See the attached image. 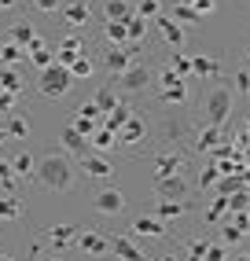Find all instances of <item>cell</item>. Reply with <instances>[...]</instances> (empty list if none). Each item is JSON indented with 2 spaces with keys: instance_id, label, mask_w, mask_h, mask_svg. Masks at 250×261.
I'll list each match as a JSON object with an SVG mask.
<instances>
[{
  "instance_id": "60d3db41",
  "label": "cell",
  "mask_w": 250,
  "mask_h": 261,
  "mask_svg": "<svg viewBox=\"0 0 250 261\" xmlns=\"http://www.w3.org/2000/svg\"><path fill=\"white\" fill-rule=\"evenodd\" d=\"M70 125H74V129H78L81 136H92V133L99 129V121H92V118H81V114H78L74 121H70Z\"/></svg>"
},
{
  "instance_id": "11a10c76",
  "label": "cell",
  "mask_w": 250,
  "mask_h": 261,
  "mask_svg": "<svg viewBox=\"0 0 250 261\" xmlns=\"http://www.w3.org/2000/svg\"><path fill=\"white\" fill-rule=\"evenodd\" d=\"M15 4H19V0H0V11H11Z\"/></svg>"
},
{
  "instance_id": "f907efd6",
  "label": "cell",
  "mask_w": 250,
  "mask_h": 261,
  "mask_svg": "<svg viewBox=\"0 0 250 261\" xmlns=\"http://www.w3.org/2000/svg\"><path fill=\"white\" fill-rule=\"evenodd\" d=\"M206 247H210V243H206V239H195V243H191V247H188V250H191V261H203V254H206Z\"/></svg>"
},
{
  "instance_id": "db71d44e",
  "label": "cell",
  "mask_w": 250,
  "mask_h": 261,
  "mask_svg": "<svg viewBox=\"0 0 250 261\" xmlns=\"http://www.w3.org/2000/svg\"><path fill=\"white\" fill-rule=\"evenodd\" d=\"M177 133H181V121H166V140H177Z\"/></svg>"
},
{
  "instance_id": "94428289",
  "label": "cell",
  "mask_w": 250,
  "mask_h": 261,
  "mask_svg": "<svg viewBox=\"0 0 250 261\" xmlns=\"http://www.w3.org/2000/svg\"><path fill=\"white\" fill-rule=\"evenodd\" d=\"M243 4H246V11H250V0H243Z\"/></svg>"
},
{
  "instance_id": "d6986e66",
  "label": "cell",
  "mask_w": 250,
  "mask_h": 261,
  "mask_svg": "<svg viewBox=\"0 0 250 261\" xmlns=\"http://www.w3.org/2000/svg\"><path fill=\"white\" fill-rule=\"evenodd\" d=\"M133 236H155L158 239V236H166V221H158L155 214L151 217H136L133 221Z\"/></svg>"
},
{
  "instance_id": "680465c9",
  "label": "cell",
  "mask_w": 250,
  "mask_h": 261,
  "mask_svg": "<svg viewBox=\"0 0 250 261\" xmlns=\"http://www.w3.org/2000/svg\"><path fill=\"white\" fill-rule=\"evenodd\" d=\"M236 261H250V254H236Z\"/></svg>"
},
{
  "instance_id": "1f68e13d",
  "label": "cell",
  "mask_w": 250,
  "mask_h": 261,
  "mask_svg": "<svg viewBox=\"0 0 250 261\" xmlns=\"http://www.w3.org/2000/svg\"><path fill=\"white\" fill-rule=\"evenodd\" d=\"M0 89L4 92H15V96H22V77L11 70V66H4V70H0Z\"/></svg>"
},
{
  "instance_id": "7bdbcfd3",
  "label": "cell",
  "mask_w": 250,
  "mask_h": 261,
  "mask_svg": "<svg viewBox=\"0 0 250 261\" xmlns=\"http://www.w3.org/2000/svg\"><path fill=\"white\" fill-rule=\"evenodd\" d=\"M136 15H144V19H155L158 15V0H140V8H133Z\"/></svg>"
},
{
  "instance_id": "6f0895ef",
  "label": "cell",
  "mask_w": 250,
  "mask_h": 261,
  "mask_svg": "<svg viewBox=\"0 0 250 261\" xmlns=\"http://www.w3.org/2000/svg\"><path fill=\"white\" fill-rule=\"evenodd\" d=\"M162 261H181V257H177V254H166V257H162Z\"/></svg>"
},
{
  "instance_id": "d590c367",
  "label": "cell",
  "mask_w": 250,
  "mask_h": 261,
  "mask_svg": "<svg viewBox=\"0 0 250 261\" xmlns=\"http://www.w3.org/2000/svg\"><path fill=\"white\" fill-rule=\"evenodd\" d=\"M30 136V121L26 118H11L8 121V140H26Z\"/></svg>"
},
{
  "instance_id": "277c9868",
  "label": "cell",
  "mask_w": 250,
  "mask_h": 261,
  "mask_svg": "<svg viewBox=\"0 0 250 261\" xmlns=\"http://www.w3.org/2000/svg\"><path fill=\"white\" fill-rule=\"evenodd\" d=\"M151 81H155V74L147 70L144 63H129V66H125V70L114 77V85H118L121 92H144Z\"/></svg>"
},
{
  "instance_id": "3957f363",
  "label": "cell",
  "mask_w": 250,
  "mask_h": 261,
  "mask_svg": "<svg viewBox=\"0 0 250 261\" xmlns=\"http://www.w3.org/2000/svg\"><path fill=\"white\" fill-rule=\"evenodd\" d=\"M232 103H236V96H232L228 85H213L206 92V121L210 125H224L232 114Z\"/></svg>"
},
{
  "instance_id": "74e56055",
  "label": "cell",
  "mask_w": 250,
  "mask_h": 261,
  "mask_svg": "<svg viewBox=\"0 0 250 261\" xmlns=\"http://www.w3.org/2000/svg\"><path fill=\"white\" fill-rule=\"evenodd\" d=\"M181 4H188L191 11H199V19H210V15L217 11V0H181Z\"/></svg>"
},
{
  "instance_id": "681fc988",
  "label": "cell",
  "mask_w": 250,
  "mask_h": 261,
  "mask_svg": "<svg viewBox=\"0 0 250 261\" xmlns=\"http://www.w3.org/2000/svg\"><path fill=\"white\" fill-rule=\"evenodd\" d=\"M217 173H221L217 166H210V169L203 173V177H199V188H213V184H217Z\"/></svg>"
},
{
  "instance_id": "d6a6232c",
  "label": "cell",
  "mask_w": 250,
  "mask_h": 261,
  "mask_svg": "<svg viewBox=\"0 0 250 261\" xmlns=\"http://www.w3.org/2000/svg\"><path fill=\"white\" fill-rule=\"evenodd\" d=\"M103 15H107V19H129V15H133V4H125V0H107V4H103Z\"/></svg>"
},
{
  "instance_id": "f1b7e54d",
  "label": "cell",
  "mask_w": 250,
  "mask_h": 261,
  "mask_svg": "<svg viewBox=\"0 0 250 261\" xmlns=\"http://www.w3.org/2000/svg\"><path fill=\"white\" fill-rule=\"evenodd\" d=\"M162 103H169V107H181V103H188V89H184V81L166 85V89H162Z\"/></svg>"
},
{
  "instance_id": "603a6c76",
  "label": "cell",
  "mask_w": 250,
  "mask_h": 261,
  "mask_svg": "<svg viewBox=\"0 0 250 261\" xmlns=\"http://www.w3.org/2000/svg\"><path fill=\"white\" fill-rule=\"evenodd\" d=\"M213 147H221V125H210L195 136V151H213Z\"/></svg>"
},
{
  "instance_id": "6125c7cd",
  "label": "cell",
  "mask_w": 250,
  "mask_h": 261,
  "mask_svg": "<svg viewBox=\"0 0 250 261\" xmlns=\"http://www.w3.org/2000/svg\"><path fill=\"white\" fill-rule=\"evenodd\" d=\"M246 63H250V48H246Z\"/></svg>"
},
{
  "instance_id": "816d5d0a",
  "label": "cell",
  "mask_w": 250,
  "mask_h": 261,
  "mask_svg": "<svg viewBox=\"0 0 250 261\" xmlns=\"http://www.w3.org/2000/svg\"><path fill=\"white\" fill-rule=\"evenodd\" d=\"M236 89H239L243 96H250V70H239V74H236Z\"/></svg>"
},
{
  "instance_id": "484cf974",
  "label": "cell",
  "mask_w": 250,
  "mask_h": 261,
  "mask_svg": "<svg viewBox=\"0 0 250 261\" xmlns=\"http://www.w3.org/2000/svg\"><path fill=\"white\" fill-rule=\"evenodd\" d=\"M26 56V48H19L15 41H0V66H15V63H22Z\"/></svg>"
},
{
  "instance_id": "836d02e7",
  "label": "cell",
  "mask_w": 250,
  "mask_h": 261,
  "mask_svg": "<svg viewBox=\"0 0 250 261\" xmlns=\"http://www.w3.org/2000/svg\"><path fill=\"white\" fill-rule=\"evenodd\" d=\"M92 103H96V111H99V114H107V111H114V107H118V96H114L111 89H99V92L92 96Z\"/></svg>"
},
{
  "instance_id": "f546056e",
  "label": "cell",
  "mask_w": 250,
  "mask_h": 261,
  "mask_svg": "<svg viewBox=\"0 0 250 261\" xmlns=\"http://www.w3.org/2000/svg\"><path fill=\"white\" fill-rule=\"evenodd\" d=\"M191 74H199V77H217L221 66L213 63V59H206V56H195V59H191Z\"/></svg>"
},
{
  "instance_id": "f35d334b",
  "label": "cell",
  "mask_w": 250,
  "mask_h": 261,
  "mask_svg": "<svg viewBox=\"0 0 250 261\" xmlns=\"http://www.w3.org/2000/svg\"><path fill=\"white\" fill-rule=\"evenodd\" d=\"M22 210H19V199L15 195H8V199H0V221H11V217H19Z\"/></svg>"
},
{
  "instance_id": "ffe728a7",
  "label": "cell",
  "mask_w": 250,
  "mask_h": 261,
  "mask_svg": "<svg viewBox=\"0 0 250 261\" xmlns=\"http://www.w3.org/2000/svg\"><path fill=\"white\" fill-rule=\"evenodd\" d=\"M63 147L81 159V154H88V136H81L74 125H66V129H63Z\"/></svg>"
},
{
  "instance_id": "9a60e30c",
  "label": "cell",
  "mask_w": 250,
  "mask_h": 261,
  "mask_svg": "<svg viewBox=\"0 0 250 261\" xmlns=\"http://www.w3.org/2000/svg\"><path fill=\"white\" fill-rule=\"evenodd\" d=\"M85 51V41L81 37H63L59 41V48H56V63H63V66H70L78 56Z\"/></svg>"
},
{
  "instance_id": "8fae6325",
  "label": "cell",
  "mask_w": 250,
  "mask_h": 261,
  "mask_svg": "<svg viewBox=\"0 0 250 261\" xmlns=\"http://www.w3.org/2000/svg\"><path fill=\"white\" fill-rule=\"evenodd\" d=\"M181 166H184V159H181L177 151H158V154H155V180L181 173Z\"/></svg>"
},
{
  "instance_id": "30bf717a",
  "label": "cell",
  "mask_w": 250,
  "mask_h": 261,
  "mask_svg": "<svg viewBox=\"0 0 250 261\" xmlns=\"http://www.w3.org/2000/svg\"><path fill=\"white\" fill-rule=\"evenodd\" d=\"M81 173L85 177H99V180H111L114 177V166L103 159V154H85L81 159Z\"/></svg>"
},
{
  "instance_id": "d4e9b609",
  "label": "cell",
  "mask_w": 250,
  "mask_h": 261,
  "mask_svg": "<svg viewBox=\"0 0 250 261\" xmlns=\"http://www.w3.org/2000/svg\"><path fill=\"white\" fill-rule=\"evenodd\" d=\"M125 33H129V44H136V41H144V33H147V19L144 15H129V19H125Z\"/></svg>"
},
{
  "instance_id": "c3c4849f",
  "label": "cell",
  "mask_w": 250,
  "mask_h": 261,
  "mask_svg": "<svg viewBox=\"0 0 250 261\" xmlns=\"http://www.w3.org/2000/svg\"><path fill=\"white\" fill-rule=\"evenodd\" d=\"M15 99H19L15 92H4V89H0V114H11V107H15Z\"/></svg>"
},
{
  "instance_id": "f5cc1de1",
  "label": "cell",
  "mask_w": 250,
  "mask_h": 261,
  "mask_svg": "<svg viewBox=\"0 0 250 261\" xmlns=\"http://www.w3.org/2000/svg\"><path fill=\"white\" fill-rule=\"evenodd\" d=\"M81 118H92V121H99V111H96V103H85V107L78 111Z\"/></svg>"
},
{
  "instance_id": "be15d7a7",
  "label": "cell",
  "mask_w": 250,
  "mask_h": 261,
  "mask_svg": "<svg viewBox=\"0 0 250 261\" xmlns=\"http://www.w3.org/2000/svg\"><path fill=\"white\" fill-rule=\"evenodd\" d=\"M0 261H11V257H0Z\"/></svg>"
},
{
  "instance_id": "4dcf8cb0",
  "label": "cell",
  "mask_w": 250,
  "mask_h": 261,
  "mask_svg": "<svg viewBox=\"0 0 250 261\" xmlns=\"http://www.w3.org/2000/svg\"><path fill=\"white\" fill-rule=\"evenodd\" d=\"M107 41H114V44H129V33H125V19H107Z\"/></svg>"
},
{
  "instance_id": "e0dca14e",
  "label": "cell",
  "mask_w": 250,
  "mask_h": 261,
  "mask_svg": "<svg viewBox=\"0 0 250 261\" xmlns=\"http://www.w3.org/2000/svg\"><path fill=\"white\" fill-rule=\"evenodd\" d=\"M26 56L33 59V66H37V70H44V66H52V63H56V51H52L41 37H33V44L26 48Z\"/></svg>"
},
{
  "instance_id": "9f6ffc18",
  "label": "cell",
  "mask_w": 250,
  "mask_h": 261,
  "mask_svg": "<svg viewBox=\"0 0 250 261\" xmlns=\"http://www.w3.org/2000/svg\"><path fill=\"white\" fill-rule=\"evenodd\" d=\"M8 144V129H0V147H4Z\"/></svg>"
},
{
  "instance_id": "52a82bcc",
  "label": "cell",
  "mask_w": 250,
  "mask_h": 261,
  "mask_svg": "<svg viewBox=\"0 0 250 261\" xmlns=\"http://www.w3.org/2000/svg\"><path fill=\"white\" fill-rule=\"evenodd\" d=\"M92 206H96V214H121L125 210V195H121V191L118 188H103V191H96V195H92Z\"/></svg>"
},
{
  "instance_id": "e575fe53",
  "label": "cell",
  "mask_w": 250,
  "mask_h": 261,
  "mask_svg": "<svg viewBox=\"0 0 250 261\" xmlns=\"http://www.w3.org/2000/svg\"><path fill=\"white\" fill-rule=\"evenodd\" d=\"M169 15H173L177 22H188V26H195V22H199V11H191L188 4H181V0H177V4L169 8Z\"/></svg>"
},
{
  "instance_id": "b9f144b4",
  "label": "cell",
  "mask_w": 250,
  "mask_h": 261,
  "mask_svg": "<svg viewBox=\"0 0 250 261\" xmlns=\"http://www.w3.org/2000/svg\"><path fill=\"white\" fill-rule=\"evenodd\" d=\"M173 70L181 74V77H188V74H191V59L184 56V51H173Z\"/></svg>"
},
{
  "instance_id": "cb8c5ba5",
  "label": "cell",
  "mask_w": 250,
  "mask_h": 261,
  "mask_svg": "<svg viewBox=\"0 0 250 261\" xmlns=\"http://www.w3.org/2000/svg\"><path fill=\"white\" fill-rule=\"evenodd\" d=\"M114 144H118V133H111V129L99 125V129L92 133V140H88V151H111Z\"/></svg>"
},
{
  "instance_id": "ab89813d",
  "label": "cell",
  "mask_w": 250,
  "mask_h": 261,
  "mask_svg": "<svg viewBox=\"0 0 250 261\" xmlns=\"http://www.w3.org/2000/svg\"><path fill=\"white\" fill-rule=\"evenodd\" d=\"M221 236H224L228 247H236V243H243V236H246V232L239 228V224H228V221H224V224H221Z\"/></svg>"
},
{
  "instance_id": "7402d4cb",
  "label": "cell",
  "mask_w": 250,
  "mask_h": 261,
  "mask_svg": "<svg viewBox=\"0 0 250 261\" xmlns=\"http://www.w3.org/2000/svg\"><path fill=\"white\" fill-rule=\"evenodd\" d=\"M48 239H52V247H56V254H59V250L70 247V243H78V228L74 224H59V228L48 232Z\"/></svg>"
},
{
  "instance_id": "bcb514c9",
  "label": "cell",
  "mask_w": 250,
  "mask_h": 261,
  "mask_svg": "<svg viewBox=\"0 0 250 261\" xmlns=\"http://www.w3.org/2000/svg\"><path fill=\"white\" fill-rule=\"evenodd\" d=\"M224 206H228V195H217V199H213V206H210V214H206V217H210V221H217V217L224 214Z\"/></svg>"
},
{
  "instance_id": "5b68a950",
  "label": "cell",
  "mask_w": 250,
  "mask_h": 261,
  "mask_svg": "<svg viewBox=\"0 0 250 261\" xmlns=\"http://www.w3.org/2000/svg\"><path fill=\"white\" fill-rule=\"evenodd\" d=\"M133 56H136V44H114V48H107V56H103V66H107V74L111 77H118L125 66L133 63Z\"/></svg>"
},
{
  "instance_id": "f6af8a7d",
  "label": "cell",
  "mask_w": 250,
  "mask_h": 261,
  "mask_svg": "<svg viewBox=\"0 0 250 261\" xmlns=\"http://www.w3.org/2000/svg\"><path fill=\"white\" fill-rule=\"evenodd\" d=\"M246 206H250V199H246V191H239V195H232V199H228V210H236V214H243Z\"/></svg>"
},
{
  "instance_id": "6da1fadb",
  "label": "cell",
  "mask_w": 250,
  "mask_h": 261,
  "mask_svg": "<svg viewBox=\"0 0 250 261\" xmlns=\"http://www.w3.org/2000/svg\"><path fill=\"white\" fill-rule=\"evenodd\" d=\"M44 188H52L56 195H66V191H74V162H70V154L56 151V154H44L37 159V173H33Z\"/></svg>"
},
{
  "instance_id": "8d00e7d4",
  "label": "cell",
  "mask_w": 250,
  "mask_h": 261,
  "mask_svg": "<svg viewBox=\"0 0 250 261\" xmlns=\"http://www.w3.org/2000/svg\"><path fill=\"white\" fill-rule=\"evenodd\" d=\"M0 184H4V191H15V188H19L15 169H11V159H0Z\"/></svg>"
},
{
  "instance_id": "7c38bea8",
  "label": "cell",
  "mask_w": 250,
  "mask_h": 261,
  "mask_svg": "<svg viewBox=\"0 0 250 261\" xmlns=\"http://www.w3.org/2000/svg\"><path fill=\"white\" fill-rule=\"evenodd\" d=\"M111 250L121 257V261H147L144 247H136L133 239H125V236H111Z\"/></svg>"
},
{
  "instance_id": "2e32d148",
  "label": "cell",
  "mask_w": 250,
  "mask_h": 261,
  "mask_svg": "<svg viewBox=\"0 0 250 261\" xmlns=\"http://www.w3.org/2000/svg\"><path fill=\"white\" fill-rule=\"evenodd\" d=\"M78 247H81L85 254L99 257V254L111 250V239H103V236H96V232H78Z\"/></svg>"
},
{
  "instance_id": "7a4b0ae2",
  "label": "cell",
  "mask_w": 250,
  "mask_h": 261,
  "mask_svg": "<svg viewBox=\"0 0 250 261\" xmlns=\"http://www.w3.org/2000/svg\"><path fill=\"white\" fill-rule=\"evenodd\" d=\"M70 85H74V77H70V70L63 63H52V66H44L41 70V77H37V89H41V96H48V99H59V96H66L70 92Z\"/></svg>"
},
{
  "instance_id": "9c48e42d",
  "label": "cell",
  "mask_w": 250,
  "mask_h": 261,
  "mask_svg": "<svg viewBox=\"0 0 250 261\" xmlns=\"http://www.w3.org/2000/svg\"><path fill=\"white\" fill-rule=\"evenodd\" d=\"M155 191H158V199H184L188 195V180L181 177V173H173V177H158Z\"/></svg>"
},
{
  "instance_id": "4fadbf2b",
  "label": "cell",
  "mask_w": 250,
  "mask_h": 261,
  "mask_svg": "<svg viewBox=\"0 0 250 261\" xmlns=\"http://www.w3.org/2000/svg\"><path fill=\"white\" fill-rule=\"evenodd\" d=\"M155 22H158V33H162L173 48H184V30H181V22H177L173 15H155Z\"/></svg>"
},
{
  "instance_id": "4316f807",
  "label": "cell",
  "mask_w": 250,
  "mask_h": 261,
  "mask_svg": "<svg viewBox=\"0 0 250 261\" xmlns=\"http://www.w3.org/2000/svg\"><path fill=\"white\" fill-rule=\"evenodd\" d=\"M66 70H70V77H74V81H85V77H92V70H96V63H92V59H88L85 51H81V56H78L74 63H70Z\"/></svg>"
},
{
  "instance_id": "ac0fdd59",
  "label": "cell",
  "mask_w": 250,
  "mask_h": 261,
  "mask_svg": "<svg viewBox=\"0 0 250 261\" xmlns=\"http://www.w3.org/2000/svg\"><path fill=\"white\" fill-rule=\"evenodd\" d=\"M129 118H133V107H129V103H118L114 111H107V118H99V125H103V129H111V133H118Z\"/></svg>"
},
{
  "instance_id": "8992f818",
  "label": "cell",
  "mask_w": 250,
  "mask_h": 261,
  "mask_svg": "<svg viewBox=\"0 0 250 261\" xmlns=\"http://www.w3.org/2000/svg\"><path fill=\"white\" fill-rule=\"evenodd\" d=\"M63 22L74 26V30H85L92 22V8H88V0H63Z\"/></svg>"
},
{
  "instance_id": "91938a15",
  "label": "cell",
  "mask_w": 250,
  "mask_h": 261,
  "mask_svg": "<svg viewBox=\"0 0 250 261\" xmlns=\"http://www.w3.org/2000/svg\"><path fill=\"white\" fill-rule=\"evenodd\" d=\"M48 261H66V257H59V254H52V257H48Z\"/></svg>"
},
{
  "instance_id": "44dd1931",
  "label": "cell",
  "mask_w": 250,
  "mask_h": 261,
  "mask_svg": "<svg viewBox=\"0 0 250 261\" xmlns=\"http://www.w3.org/2000/svg\"><path fill=\"white\" fill-rule=\"evenodd\" d=\"M11 169H15V177H19V180H26V177L37 173V159H33L30 151H19V154H11Z\"/></svg>"
},
{
  "instance_id": "ba28073f",
  "label": "cell",
  "mask_w": 250,
  "mask_h": 261,
  "mask_svg": "<svg viewBox=\"0 0 250 261\" xmlns=\"http://www.w3.org/2000/svg\"><path fill=\"white\" fill-rule=\"evenodd\" d=\"M147 140V121L144 118H129V121H125V125L118 129V144H125V147H136V144H144Z\"/></svg>"
},
{
  "instance_id": "7dc6e473",
  "label": "cell",
  "mask_w": 250,
  "mask_h": 261,
  "mask_svg": "<svg viewBox=\"0 0 250 261\" xmlns=\"http://www.w3.org/2000/svg\"><path fill=\"white\" fill-rule=\"evenodd\" d=\"M33 8L44 11V15H52V11H59V8H63V0H33Z\"/></svg>"
},
{
  "instance_id": "ee69618b",
  "label": "cell",
  "mask_w": 250,
  "mask_h": 261,
  "mask_svg": "<svg viewBox=\"0 0 250 261\" xmlns=\"http://www.w3.org/2000/svg\"><path fill=\"white\" fill-rule=\"evenodd\" d=\"M224 247H221V243H210V247H206V254H203V261H224Z\"/></svg>"
},
{
  "instance_id": "83f0119b",
  "label": "cell",
  "mask_w": 250,
  "mask_h": 261,
  "mask_svg": "<svg viewBox=\"0 0 250 261\" xmlns=\"http://www.w3.org/2000/svg\"><path fill=\"white\" fill-rule=\"evenodd\" d=\"M33 37H37V30H33V26H30L26 19L11 26V41L19 44V48H30V44H33Z\"/></svg>"
},
{
  "instance_id": "5bb4252c",
  "label": "cell",
  "mask_w": 250,
  "mask_h": 261,
  "mask_svg": "<svg viewBox=\"0 0 250 261\" xmlns=\"http://www.w3.org/2000/svg\"><path fill=\"white\" fill-rule=\"evenodd\" d=\"M188 214V202L184 199H158L155 202V217L158 221H177V217H184Z\"/></svg>"
}]
</instances>
